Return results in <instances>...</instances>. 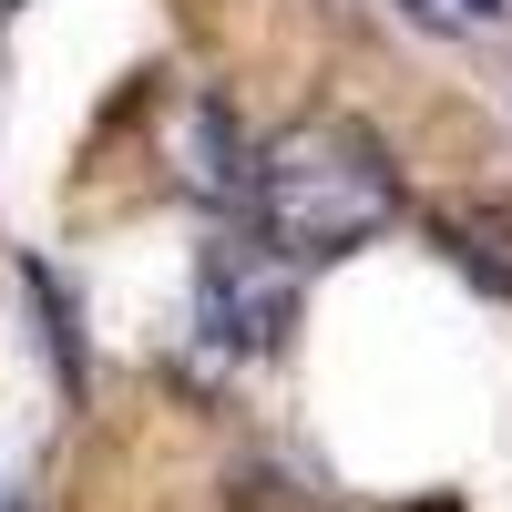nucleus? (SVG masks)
<instances>
[{
  "label": "nucleus",
  "mask_w": 512,
  "mask_h": 512,
  "mask_svg": "<svg viewBox=\"0 0 512 512\" xmlns=\"http://www.w3.org/2000/svg\"><path fill=\"white\" fill-rule=\"evenodd\" d=\"M246 226L267 236L297 267H328V256H359L369 236L400 226V164L369 134L359 113H297L256 144L246 175Z\"/></svg>",
  "instance_id": "f257e3e1"
},
{
  "label": "nucleus",
  "mask_w": 512,
  "mask_h": 512,
  "mask_svg": "<svg viewBox=\"0 0 512 512\" xmlns=\"http://www.w3.org/2000/svg\"><path fill=\"white\" fill-rule=\"evenodd\" d=\"M297 287H308V267L297 256H277L256 226H226L216 246L195 256V338L216 359H277L287 328H297Z\"/></svg>",
  "instance_id": "f03ea898"
},
{
  "label": "nucleus",
  "mask_w": 512,
  "mask_h": 512,
  "mask_svg": "<svg viewBox=\"0 0 512 512\" xmlns=\"http://www.w3.org/2000/svg\"><path fill=\"white\" fill-rule=\"evenodd\" d=\"M164 164H175V185L185 195H205V205H246V175H256V144L236 134V123L205 103V93H185L175 103V123H164Z\"/></svg>",
  "instance_id": "7ed1b4c3"
},
{
  "label": "nucleus",
  "mask_w": 512,
  "mask_h": 512,
  "mask_svg": "<svg viewBox=\"0 0 512 512\" xmlns=\"http://www.w3.org/2000/svg\"><path fill=\"white\" fill-rule=\"evenodd\" d=\"M400 11H410L420 31H492L512 0H400Z\"/></svg>",
  "instance_id": "20e7f679"
}]
</instances>
